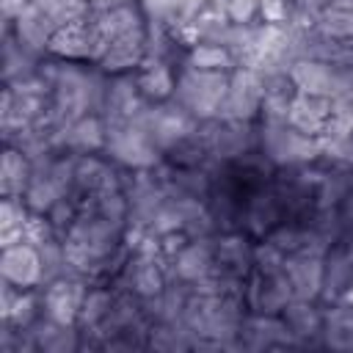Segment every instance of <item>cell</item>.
<instances>
[{
    "instance_id": "4316f807",
    "label": "cell",
    "mask_w": 353,
    "mask_h": 353,
    "mask_svg": "<svg viewBox=\"0 0 353 353\" xmlns=\"http://www.w3.org/2000/svg\"><path fill=\"white\" fill-rule=\"evenodd\" d=\"M185 63L196 66V69H212V72H232L237 66L229 47L226 44H212V41H199V44L188 47Z\"/></svg>"
},
{
    "instance_id": "d4e9b609",
    "label": "cell",
    "mask_w": 353,
    "mask_h": 353,
    "mask_svg": "<svg viewBox=\"0 0 353 353\" xmlns=\"http://www.w3.org/2000/svg\"><path fill=\"white\" fill-rule=\"evenodd\" d=\"M39 72V55L28 52L11 30H6L3 36V80L6 85H14V83H22L28 77H33Z\"/></svg>"
},
{
    "instance_id": "9a60e30c",
    "label": "cell",
    "mask_w": 353,
    "mask_h": 353,
    "mask_svg": "<svg viewBox=\"0 0 353 353\" xmlns=\"http://www.w3.org/2000/svg\"><path fill=\"white\" fill-rule=\"evenodd\" d=\"M0 276L19 290L41 287V256L39 248L30 243H14L6 245L0 254Z\"/></svg>"
},
{
    "instance_id": "8fae6325",
    "label": "cell",
    "mask_w": 353,
    "mask_h": 353,
    "mask_svg": "<svg viewBox=\"0 0 353 353\" xmlns=\"http://www.w3.org/2000/svg\"><path fill=\"white\" fill-rule=\"evenodd\" d=\"M240 345L248 347V350H265V347L298 345V339L292 336V331L287 328V323H284L281 314H259V312H251L243 320Z\"/></svg>"
},
{
    "instance_id": "ac0fdd59",
    "label": "cell",
    "mask_w": 353,
    "mask_h": 353,
    "mask_svg": "<svg viewBox=\"0 0 353 353\" xmlns=\"http://www.w3.org/2000/svg\"><path fill=\"white\" fill-rule=\"evenodd\" d=\"M215 268L237 276V279H248V273H254V245L248 240V234L226 229L215 234Z\"/></svg>"
},
{
    "instance_id": "7402d4cb",
    "label": "cell",
    "mask_w": 353,
    "mask_h": 353,
    "mask_svg": "<svg viewBox=\"0 0 353 353\" xmlns=\"http://www.w3.org/2000/svg\"><path fill=\"white\" fill-rule=\"evenodd\" d=\"M28 328H30V334L36 339V347L44 350V353H72V350H80L83 347V334H80L77 325L55 323L47 314H41Z\"/></svg>"
},
{
    "instance_id": "4dcf8cb0",
    "label": "cell",
    "mask_w": 353,
    "mask_h": 353,
    "mask_svg": "<svg viewBox=\"0 0 353 353\" xmlns=\"http://www.w3.org/2000/svg\"><path fill=\"white\" fill-rule=\"evenodd\" d=\"M292 3L290 0H259V17L268 25H284L290 19Z\"/></svg>"
},
{
    "instance_id": "e0dca14e",
    "label": "cell",
    "mask_w": 353,
    "mask_h": 353,
    "mask_svg": "<svg viewBox=\"0 0 353 353\" xmlns=\"http://www.w3.org/2000/svg\"><path fill=\"white\" fill-rule=\"evenodd\" d=\"M281 212H284V207H281L276 190L259 188L245 199V204H240V226L254 237H265L270 229L279 226Z\"/></svg>"
},
{
    "instance_id": "ba28073f",
    "label": "cell",
    "mask_w": 353,
    "mask_h": 353,
    "mask_svg": "<svg viewBox=\"0 0 353 353\" xmlns=\"http://www.w3.org/2000/svg\"><path fill=\"white\" fill-rule=\"evenodd\" d=\"M44 292V314L63 325H77V314L83 306V298L88 292V281L77 276H61L41 287Z\"/></svg>"
},
{
    "instance_id": "7a4b0ae2",
    "label": "cell",
    "mask_w": 353,
    "mask_h": 353,
    "mask_svg": "<svg viewBox=\"0 0 353 353\" xmlns=\"http://www.w3.org/2000/svg\"><path fill=\"white\" fill-rule=\"evenodd\" d=\"M226 88H229V72L196 69L185 63L176 74V88L171 99L182 105L196 121H210L218 116Z\"/></svg>"
},
{
    "instance_id": "277c9868",
    "label": "cell",
    "mask_w": 353,
    "mask_h": 353,
    "mask_svg": "<svg viewBox=\"0 0 353 353\" xmlns=\"http://www.w3.org/2000/svg\"><path fill=\"white\" fill-rule=\"evenodd\" d=\"M262 77L251 66H234L229 72V88L221 99L218 116L223 121H256L262 116Z\"/></svg>"
},
{
    "instance_id": "83f0119b",
    "label": "cell",
    "mask_w": 353,
    "mask_h": 353,
    "mask_svg": "<svg viewBox=\"0 0 353 353\" xmlns=\"http://www.w3.org/2000/svg\"><path fill=\"white\" fill-rule=\"evenodd\" d=\"M113 298H116V290H110V287H91L85 292V298H83V306H80V314H77V328L80 331H91V328L102 325L105 317L110 314Z\"/></svg>"
},
{
    "instance_id": "f546056e",
    "label": "cell",
    "mask_w": 353,
    "mask_h": 353,
    "mask_svg": "<svg viewBox=\"0 0 353 353\" xmlns=\"http://www.w3.org/2000/svg\"><path fill=\"white\" fill-rule=\"evenodd\" d=\"M210 3H215L234 25H248L259 14V0H210Z\"/></svg>"
},
{
    "instance_id": "6da1fadb",
    "label": "cell",
    "mask_w": 353,
    "mask_h": 353,
    "mask_svg": "<svg viewBox=\"0 0 353 353\" xmlns=\"http://www.w3.org/2000/svg\"><path fill=\"white\" fill-rule=\"evenodd\" d=\"M256 135H259V152L276 168H303L323 157L320 138L298 132L287 121H262Z\"/></svg>"
},
{
    "instance_id": "7c38bea8",
    "label": "cell",
    "mask_w": 353,
    "mask_h": 353,
    "mask_svg": "<svg viewBox=\"0 0 353 353\" xmlns=\"http://www.w3.org/2000/svg\"><path fill=\"white\" fill-rule=\"evenodd\" d=\"M146 44H149V25L141 30L116 36L94 66H99L105 74H127L130 69L146 61Z\"/></svg>"
},
{
    "instance_id": "5b68a950",
    "label": "cell",
    "mask_w": 353,
    "mask_h": 353,
    "mask_svg": "<svg viewBox=\"0 0 353 353\" xmlns=\"http://www.w3.org/2000/svg\"><path fill=\"white\" fill-rule=\"evenodd\" d=\"M199 130H201L207 152L215 163H237L243 154H248V152H254V146H259V135L251 127V121L210 119V121H201Z\"/></svg>"
},
{
    "instance_id": "52a82bcc",
    "label": "cell",
    "mask_w": 353,
    "mask_h": 353,
    "mask_svg": "<svg viewBox=\"0 0 353 353\" xmlns=\"http://www.w3.org/2000/svg\"><path fill=\"white\" fill-rule=\"evenodd\" d=\"M215 268V237H201V240H188L176 256L165 262V276L168 281H188L196 284L204 276H210Z\"/></svg>"
},
{
    "instance_id": "484cf974",
    "label": "cell",
    "mask_w": 353,
    "mask_h": 353,
    "mask_svg": "<svg viewBox=\"0 0 353 353\" xmlns=\"http://www.w3.org/2000/svg\"><path fill=\"white\" fill-rule=\"evenodd\" d=\"M30 221V210L22 199H3L0 204V245L25 243V226Z\"/></svg>"
},
{
    "instance_id": "8992f818",
    "label": "cell",
    "mask_w": 353,
    "mask_h": 353,
    "mask_svg": "<svg viewBox=\"0 0 353 353\" xmlns=\"http://www.w3.org/2000/svg\"><path fill=\"white\" fill-rule=\"evenodd\" d=\"M108 127L99 113H85L63 127H58L50 135V143L55 152H69V154H94L105 149Z\"/></svg>"
},
{
    "instance_id": "30bf717a",
    "label": "cell",
    "mask_w": 353,
    "mask_h": 353,
    "mask_svg": "<svg viewBox=\"0 0 353 353\" xmlns=\"http://www.w3.org/2000/svg\"><path fill=\"white\" fill-rule=\"evenodd\" d=\"M55 28H58L55 17H52L47 8H41L36 0H30V3L11 19V33H14V39H17L28 52H33V55L47 52V44H50Z\"/></svg>"
},
{
    "instance_id": "f1b7e54d",
    "label": "cell",
    "mask_w": 353,
    "mask_h": 353,
    "mask_svg": "<svg viewBox=\"0 0 353 353\" xmlns=\"http://www.w3.org/2000/svg\"><path fill=\"white\" fill-rule=\"evenodd\" d=\"M314 28L336 41H353V8H325L317 14Z\"/></svg>"
},
{
    "instance_id": "9c48e42d",
    "label": "cell",
    "mask_w": 353,
    "mask_h": 353,
    "mask_svg": "<svg viewBox=\"0 0 353 353\" xmlns=\"http://www.w3.org/2000/svg\"><path fill=\"white\" fill-rule=\"evenodd\" d=\"M292 298H295L292 284L284 270H273V273L254 270V276L245 287V303L251 312H259V314H281V309Z\"/></svg>"
},
{
    "instance_id": "1f68e13d",
    "label": "cell",
    "mask_w": 353,
    "mask_h": 353,
    "mask_svg": "<svg viewBox=\"0 0 353 353\" xmlns=\"http://www.w3.org/2000/svg\"><path fill=\"white\" fill-rule=\"evenodd\" d=\"M350 251H353V240H350Z\"/></svg>"
},
{
    "instance_id": "603a6c76",
    "label": "cell",
    "mask_w": 353,
    "mask_h": 353,
    "mask_svg": "<svg viewBox=\"0 0 353 353\" xmlns=\"http://www.w3.org/2000/svg\"><path fill=\"white\" fill-rule=\"evenodd\" d=\"M138 91L146 102H165L174 97L176 88V74L171 69L168 61H157V58H146L141 63V72L135 74Z\"/></svg>"
},
{
    "instance_id": "d6986e66",
    "label": "cell",
    "mask_w": 353,
    "mask_h": 353,
    "mask_svg": "<svg viewBox=\"0 0 353 353\" xmlns=\"http://www.w3.org/2000/svg\"><path fill=\"white\" fill-rule=\"evenodd\" d=\"M292 284V295L303 298V301H317L320 290H323V256L317 254H287L284 256V268H281Z\"/></svg>"
},
{
    "instance_id": "3957f363",
    "label": "cell",
    "mask_w": 353,
    "mask_h": 353,
    "mask_svg": "<svg viewBox=\"0 0 353 353\" xmlns=\"http://www.w3.org/2000/svg\"><path fill=\"white\" fill-rule=\"evenodd\" d=\"M102 152H108V157L116 165L130 168V171L157 168L160 165V157H163V152L149 141V135L141 127H135L132 121L108 127V138H105V149Z\"/></svg>"
},
{
    "instance_id": "cb8c5ba5",
    "label": "cell",
    "mask_w": 353,
    "mask_h": 353,
    "mask_svg": "<svg viewBox=\"0 0 353 353\" xmlns=\"http://www.w3.org/2000/svg\"><path fill=\"white\" fill-rule=\"evenodd\" d=\"M33 176V160L14 146H6L0 163V193L3 199H22Z\"/></svg>"
},
{
    "instance_id": "5bb4252c",
    "label": "cell",
    "mask_w": 353,
    "mask_h": 353,
    "mask_svg": "<svg viewBox=\"0 0 353 353\" xmlns=\"http://www.w3.org/2000/svg\"><path fill=\"white\" fill-rule=\"evenodd\" d=\"M290 80L298 94H312V97H334L342 91L336 63L328 61H314V58H301L290 66Z\"/></svg>"
},
{
    "instance_id": "4fadbf2b",
    "label": "cell",
    "mask_w": 353,
    "mask_h": 353,
    "mask_svg": "<svg viewBox=\"0 0 353 353\" xmlns=\"http://www.w3.org/2000/svg\"><path fill=\"white\" fill-rule=\"evenodd\" d=\"M353 290V251L350 243H334L323 256V290L320 298L325 303L342 301Z\"/></svg>"
},
{
    "instance_id": "44dd1931",
    "label": "cell",
    "mask_w": 353,
    "mask_h": 353,
    "mask_svg": "<svg viewBox=\"0 0 353 353\" xmlns=\"http://www.w3.org/2000/svg\"><path fill=\"white\" fill-rule=\"evenodd\" d=\"M281 317H284L287 328L292 331V336L298 339V345L323 342V309H317L314 301L292 298L281 309Z\"/></svg>"
},
{
    "instance_id": "ffe728a7",
    "label": "cell",
    "mask_w": 353,
    "mask_h": 353,
    "mask_svg": "<svg viewBox=\"0 0 353 353\" xmlns=\"http://www.w3.org/2000/svg\"><path fill=\"white\" fill-rule=\"evenodd\" d=\"M331 119V99L328 97H312V94H295L290 113H287V124L295 127L298 132L314 135L320 138L328 127Z\"/></svg>"
},
{
    "instance_id": "2e32d148",
    "label": "cell",
    "mask_w": 353,
    "mask_h": 353,
    "mask_svg": "<svg viewBox=\"0 0 353 353\" xmlns=\"http://www.w3.org/2000/svg\"><path fill=\"white\" fill-rule=\"evenodd\" d=\"M143 105H146V99L141 97L135 77H130V74H110L108 94H105V108H102V119H105L108 127L127 124Z\"/></svg>"
}]
</instances>
